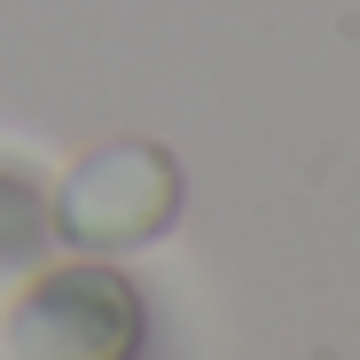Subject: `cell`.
<instances>
[{
    "label": "cell",
    "mask_w": 360,
    "mask_h": 360,
    "mask_svg": "<svg viewBox=\"0 0 360 360\" xmlns=\"http://www.w3.org/2000/svg\"><path fill=\"white\" fill-rule=\"evenodd\" d=\"M141 290L117 266H55L8 314V360H134Z\"/></svg>",
    "instance_id": "cell-1"
},
{
    "label": "cell",
    "mask_w": 360,
    "mask_h": 360,
    "mask_svg": "<svg viewBox=\"0 0 360 360\" xmlns=\"http://www.w3.org/2000/svg\"><path fill=\"white\" fill-rule=\"evenodd\" d=\"M180 212V165L157 141H110L94 149L63 196H55V227L71 235L79 251H134L149 235H165Z\"/></svg>",
    "instance_id": "cell-2"
},
{
    "label": "cell",
    "mask_w": 360,
    "mask_h": 360,
    "mask_svg": "<svg viewBox=\"0 0 360 360\" xmlns=\"http://www.w3.org/2000/svg\"><path fill=\"white\" fill-rule=\"evenodd\" d=\"M32 243H39V196H32V180L0 172V259L32 251Z\"/></svg>",
    "instance_id": "cell-3"
}]
</instances>
